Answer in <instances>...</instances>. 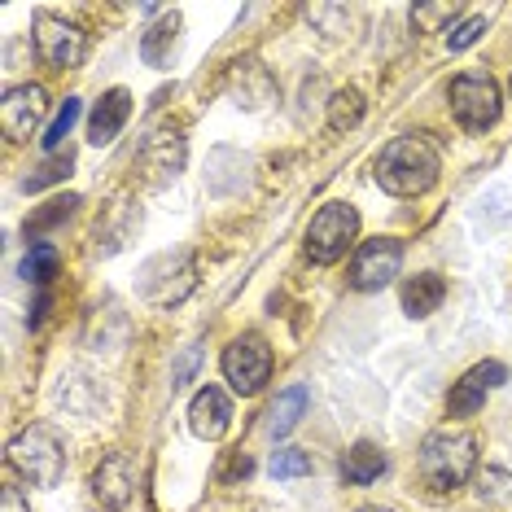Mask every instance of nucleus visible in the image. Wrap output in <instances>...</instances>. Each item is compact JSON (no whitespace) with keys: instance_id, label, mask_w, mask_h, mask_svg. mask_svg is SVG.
<instances>
[{"instance_id":"15","label":"nucleus","mask_w":512,"mask_h":512,"mask_svg":"<svg viewBox=\"0 0 512 512\" xmlns=\"http://www.w3.org/2000/svg\"><path fill=\"white\" fill-rule=\"evenodd\" d=\"M442 298H447V281H442L438 272H421V276H412V281L403 285V311L412 320L434 316V311L442 307Z\"/></svg>"},{"instance_id":"27","label":"nucleus","mask_w":512,"mask_h":512,"mask_svg":"<svg viewBox=\"0 0 512 512\" xmlns=\"http://www.w3.org/2000/svg\"><path fill=\"white\" fill-rule=\"evenodd\" d=\"M75 119H79V97H66L62 101V110L53 114V123H49V132H44V149H57L71 136V127H75Z\"/></svg>"},{"instance_id":"10","label":"nucleus","mask_w":512,"mask_h":512,"mask_svg":"<svg viewBox=\"0 0 512 512\" xmlns=\"http://www.w3.org/2000/svg\"><path fill=\"white\" fill-rule=\"evenodd\" d=\"M136 495V469H132V456H123V451H114L97 464V473H92V499H97L106 512H123L132 504Z\"/></svg>"},{"instance_id":"4","label":"nucleus","mask_w":512,"mask_h":512,"mask_svg":"<svg viewBox=\"0 0 512 512\" xmlns=\"http://www.w3.org/2000/svg\"><path fill=\"white\" fill-rule=\"evenodd\" d=\"M499 110H504V97H499V84L491 75L469 71V75L451 79V114L460 119L464 132H486V127H495Z\"/></svg>"},{"instance_id":"31","label":"nucleus","mask_w":512,"mask_h":512,"mask_svg":"<svg viewBox=\"0 0 512 512\" xmlns=\"http://www.w3.org/2000/svg\"><path fill=\"white\" fill-rule=\"evenodd\" d=\"M359 512H394V508H377V504H368V508H359Z\"/></svg>"},{"instance_id":"16","label":"nucleus","mask_w":512,"mask_h":512,"mask_svg":"<svg viewBox=\"0 0 512 512\" xmlns=\"http://www.w3.org/2000/svg\"><path fill=\"white\" fill-rule=\"evenodd\" d=\"M386 451L381 447H372V442H355L351 451L342 456V477L351 486H368V482H377L381 473H386Z\"/></svg>"},{"instance_id":"8","label":"nucleus","mask_w":512,"mask_h":512,"mask_svg":"<svg viewBox=\"0 0 512 512\" xmlns=\"http://www.w3.org/2000/svg\"><path fill=\"white\" fill-rule=\"evenodd\" d=\"M399 267H403V246L399 241L394 237H372V241H364V246L355 250V259H351V285L364 289V294H372V289L390 285L394 276H399Z\"/></svg>"},{"instance_id":"25","label":"nucleus","mask_w":512,"mask_h":512,"mask_svg":"<svg viewBox=\"0 0 512 512\" xmlns=\"http://www.w3.org/2000/svg\"><path fill=\"white\" fill-rule=\"evenodd\" d=\"M482 36H486V18L482 14H469V18H460L456 27L447 31V49L451 53H464V49H473Z\"/></svg>"},{"instance_id":"32","label":"nucleus","mask_w":512,"mask_h":512,"mask_svg":"<svg viewBox=\"0 0 512 512\" xmlns=\"http://www.w3.org/2000/svg\"><path fill=\"white\" fill-rule=\"evenodd\" d=\"M508 88H512V84H508Z\"/></svg>"},{"instance_id":"20","label":"nucleus","mask_w":512,"mask_h":512,"mask_svg":"<svg viewBox=\"0 0 512 512\" xmlns=\"http://www.w3.org/2000/svg\"><path fill=\"white\" fill-rule=\"evenodd\" d=\"M359 119H364V97H359L355 88L333 92V101H329V127L333 132H351V127H359Z\"/></svg>"},{"instance_id":"18","label":"nucleus","mask_w":512,"mask_h":512,"mask_svg":"<svg viewBox=\"0 0 512 512\" xmlns=\"http://www.w3.org/2000/svg\"><path fill=\"white\" fill-rule=\"evenodd\" d=\"M176 36H180V14H158V22L145 31V40H141V57L149 66H162L171 57V49H176Z\"/></svg>"},{"instance_id":"14","label":"nucleus","mask_w":512,"mask_h":512,"mask_svg":"<svg viewBox=\"0 0 512 512\" xmlns=\"http://www.w3.org/2000/svg\"><path fill=\"white\" fill-rule=\"evenodd\" d=\"M127 114H132V92H127V88H110L106 97L97 101L92 119H88V141L92 145H110L114 136L123 132Z\"/></svg>"},{"instance_id":"28","label":"nucleus","mask_w":512,"mask_h":512,"mask_svg":"<svg viewBox=\"0 0 512 512\" xmlns=\"http://www.w3.org/2000/svg\"><path fill=\"white\" fill-rule=\"evenodd\" d=\"M0 512H31L27 504H22L18 486H5V491H0Z\"/></svg>"},{"instance_id":"22","label":"nucleus","mask_w":512,"mask_h":512,"mask_svg":"<svg viewBox=\"0 0 512 512\" xmlns=\"http://www.w3.org/2000/svg\"><path fill=\"white\" fill-rule=\"evenodd\" d=\"M79 206V197H53V202H44V211H36L27 219V237H40L44 228L62 224V219H71V211Z\"/></svg>"},{"instance_id":"24","label":"nucleus","mask_w":512,"mask_h":512,"mask_svg":"<svg viewBox=\"0 0 512 512\" xmlns=\"http://www.w3.org/2000/svg\"><path fill=\"white\" fill-rule=\"evenodd\" d=\"M267 473L272 477H307L311 473V456L298 447H281L272 451V460H267Z\"/></svg>"},{"instance_id":"17","label":"nucleus","mask_w":512,"mask_h":512,"mask_svg":"<svg viewBox=\"0 0 512 512\" xmlns=\"http://www.w3.org/2000/svg\"><path fill=\"white\" fill-rule=\"evenodd\" d=\"M302 412H307V386H289L285 394H276V403H272V407H267L263 429H267L272 438H285L289 429L302 421Z\"/></svg>"},{"instance_id":"1","label":"nucleus","mask_w":512,"mask_h":512,"mask_svg":"<svg viewBox=\"0 0 512 512\" xmlns=\"http://www.w3.org/2000/svg\"><path fill=\"white\" fill-rule=\"evenodd\" d=\"M442 158L438 149L425 141V136H399L377 154V184L394 197H421L438 184Z\"/></svg>"},{"instance_id":"13","label":"nucleus","mask_w":512,"mask_h":512,"mask_svg":"<svg viewBox=\"0 0 512 512\" xmlns=\"http://www.w3.org/2000/svg\"><path fill=\"white\" fill-rule=\"evenodd\" d=\"M141 158H145V171H149V180H154V184L176 180L184 171V136L176 132V127H162V132H154L145 141Z\"/></svg>"},{"instance_id":"23","label":"nucleus","mask_w":512,"mask_h":512,"mask_svg":"<svg viewBox=\"0 0 512 512\" xmlns=\"http://www.w3.org/2000/svg\"><path fill=\"white\" fill-rule=\"evenodd\" d=\"M477 499H486V504H508L512 499V473L508 469H482L477 473Z\"/></svg>"},{"instance_id":"6","label":"nucleus","mask_w":512,"mask_h":512,"mask_svg":"<svg viewBox=\"0 0 512 512\" xmlns=\"http://www.w3.org/2000/svg\"><path fill=\"white\" fill-rule=\"evenodd\" d=\"M224 377L241 399H250V394H259L267 386V377H272V351H267L263 337L246 333L228 346L224 351Z\"/></svg>"},{"instance_id":"12","label":"nucleus","mask_w":512,"mask_h":512,"mask_svg":"<svg viewBox=\"0 0 512 512\" xmlns=\"http://www.w3.org/2000/svg\"><path fill=\"white\" fill-rule=\"evenodd\" d=\"M189 429L202 442H219L232 429V403L219 386H206L189 407Z\"/></svg>"},{"instance_id":"19","label":"nucleus","mask_w":512,"mask_h":512,"mask_svg":"<svg viewBox=\"0 0 512 512\" xmlns=\"http://www.w3.org/2000/svg\"><path fill=\"white\" fill-rule=\"evenodd\" d=\"M57 267H62V254H57L53 241H31L27 259H22V281L44 289V285H49L53 276H57Z\"/></svg>"},{"instance_id":"29","label":"nucleus","mask_w":512,"mask_h":512,"mask_svg":"<svg viewBox=\"0 0 512 512\" xmlns=\"http://www.w3.org/2000/svg\"><path fill=\"white\" fill-rule=\"evenodd\" d=\"M193 368H197V351H189V355L180 359V368H176V386H184V381L193 377Z\"/></svg>"},{"instance_id":"26","label":"nucleus","mask_w":512,"mask_h":512,"mask_svg":"<svg viewBox=\"0 0 512 512\" xmlns=\"http://www.w3.org/2000/svg\"><path fill=\"white\" fill-rule=\"evenodd\" d=\"M71 167H75V158H71V154H57V158L44 162V167L36 171V176H27V180H22V189H27V193H40L44 184H57V180H66V176H71Z\"/></svg>"},{"instance_id":"2","label":"nucleus","mask_w":512,"mask_h":512,"mask_svg":"<svg viewBox=\"0 0 512 512\" xmlns=\"http://www.w3.org/2000/svg\"><path fill=\"white\" fill-rule=\"evenodd\" d=\"M477 464V438L469 429H438L421 442V456H416V469H421V482L429 491H456V486L469 482Z\"/></svg>"},{"instance_id":"11","label":"nucleus","mask_w":512,"mask_h":512,"mask_svg":"<svg viewBox=\"0 0 512 512\" xmlns=\"http://www.w3.org/2000/svg\"><path fill=\"white\" fill-rule=\"evenodd\" d=\"M504 381H508V368L499 364V359H486V364L469 368V372H464V377L456 381V390H451V399H447L451 416H473L477 407L486 403V394H491L495 386H504Z\"/></svg>"},{"instance_id":"30","label":"nucleus","mask_w":512,"mask_h":512,"mask_svg":"<svg viewBox=\"0 0 512 512\" xmlns=\"http://www.w3.org/2000/svg\"><path fill=\"white\" fill-rule=\"evenodd\" d=\"M246 473H250V456H232V464H228L224 477H246Z\"/></svg>"},{"instance_id":"9","label":"nucleus","mask_w":512,"mask_h":512,"mask_svg":"<svg viewBox=\"0 0 512 512\" xmlns=\"http://www.w3.org/2000/svg\"><path fill=\"white\" fill-rule=\"evenodd\" d=\"M49 97L40 84H14L0 97V127H5L9 141H31V132L44 123Z\"/></svg>"},{"instance_id":"21","label":"nucleus","mask_w":512,"mask_h":512,"mask_svg":"<svg viewBox=\"0 0 512 512\" xmlns=\"http://www.w3.org/2000/svg\"><path fill=\"white\" fill-rule=\"evenodd\" d=\"M456 14L460 9L447 5V0H442V5H412V27L416 31H451L460 22Z\"/></svg>"},{"instance_id":"5","label":"nucleus","mask_w":512,"mask_h":512,"mask_svg":"<svg viewBox=\"0 0 512 512\" xmlns=\"http://www.w3.org/2000/svg\"><path fill=\"white\" fill-rule=\"evenodd\" d=\"M355 232H359V211L346 202H329L320 206V215L311 219L307 228V259L311 263H337L346 250L355 246Z\"/></svg>"},{"instance_id":"7","label":"nucleus","mask_w":512,"mask_h":512,"mask_svg":"<svg viewBox=\"0 0 512 512\" xmlns=\"http://www.w3.org/2000/svg\"><path fill=\"white\" fill-rule=\"evenodd\" d=\"M36 53H40L44 66H53V71H71V66L84 62L88 40H84V31H79L75 22L40 14L36 18Z\"/></svg>"},{"instance_id":"3","label":"nucleus","mask_w":512,"mask_h":512,"mask_svg":"<svg viewBox=\"0 0 512 512\" xmlns=\"http://www.w3.org/2000/svg\"><path fill=\"white\" fill-rule=\"evenodd\" d=\"M9 464L36 486H57L66 473V451L49 425H27L9 442Z\"/></svg>"}]
</instances>
